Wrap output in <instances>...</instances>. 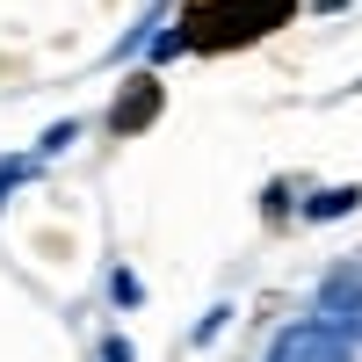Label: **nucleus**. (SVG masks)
Instances as JSON below:
<instances>
[{
    "mask_svg": "<svg viewBox=\"0 0 362 362\" xmlns=\"http://www.w3.org/2000/svg\"><path fill=\"white\" fill-rule=\"evenodd\" d=\"M312 319L326 334H341L348 348H362V268H326L312 290Z\"/></svg>",
    "mask_w": 362,
    "mask_h": 362,
    "instance_id": "1",
    "label": "nucleus"
},
{
    "mask_svg": "<svg viewBox=\"0 0 362 362\" xmlns=\"http://www.w3.org/2000/svg\"><path fill=\"white\" fill-rule=\"evenodd\" d=\"M268 362H355V348L341 334H326L319 319H297V326H283L268 341Z\"/></svg>",
    "mask_w": 362,
    "mask_h": 362,
    "instance_id": "2",
    "label": "nucleus"
},
{
    "mask_svg": "<svg viewBox=\"0 0 362 362\" xmlns=\"http://www.w3.org/2000/svg\"><path fill=\"white\" fill-rule=\"evenodd\" d=\"M153 116H160V80L138 73V80L124 87V102L109 109V131H138V124H153Z\"/></svg>",
    "mask_w": 362,
    "mask_h": 362,
    "instance_id": "3",
    "label": "nucleus"
},
{
    "mask_svg": "<svg viewBox=\"0 0 362 362\" xmlns=\"http://www.w3.org/2000/svg\"><path fill=\"white\" fill-rule=\"evenodd\" d=\"M362 203V189H319V196H305L297 210H305L312 225H326V218H348V210Z\"/></svg>",
    "mask_w": 362,
    "mask_h": 362,
    "instance_id": "4",
    "label": "nucleus"
},
{
    "mask_svg": "<svg viewBox=\"0 0 362 362\" xmlns=\"http://www.w3.org/2000/svg\"><path fill=\"white\" fill-rule=\"evenodd\" d=\"M37 167H44L37 153H15V160H0V203H8V189H22V181L37 174Z\"/></svg>",
    "mask_w": 362,
    "mask_h": 362,
    "instance_id": "5",
    "label": "nucleus"
},
{
    "mask_svg": "<svg viewBox=\"0 0 362 362\" xmlns=\"http://www.w3.org/2000/svg\"><path fill=\"white\" fill-rule=\"evenodd\" d=\"M73 138H80V124H51V131L37 138V160H51V153H66Z\"/></svg>",
    "mask_w": 362,
    "mask_h": 362,
    "instance_id": "6",
    "label": "nucleus"
},
{
    "mask_svg": "<svg viewBox=\"0 0 362 362\" xmlns=\"http://www.w3.org/2000/svg\"><path fill=\"white\" fill-rule=\"evenodd\" d=\"M225 326H232V305H218V312H210V319L196 326V348H210V341H218V334H225Z\"/></svg>",
    "mask_w": 362,
    "mask_h": 362,
    "instance_id": "7",
    "label": "nucleus"
},
{
    "mask_svg": "<svg viewBox=\"0 0 362 362\" xmlns=\"http://www.w3.org/2000/svg\"><path fill=\"white\" fill-rule=\"evenodd\" d=\"M109 290H116V305H138V297H145V290H138V276H131V268H116V276H109Z\"/></svg>",
    "mask_w": 362,
    "mask_h": 362,
    "instance_id": "8",
    "label": "nucleus"
},
{
    "mask_svg": "<svg viewBox=\"0 0 362 362\" xmlns=\"http://www.w3.org/2000/svg\"><path fill=\"white\" fill-rule=\"evenodd\" d=\"M102 362H131V341H124V334H109V341H102Z\"/></svg>",
    "mask_w": 362,
    "mask_h": 362,
    "instance_id": "9",
    "label": "nucleus"
}]
</instances>
